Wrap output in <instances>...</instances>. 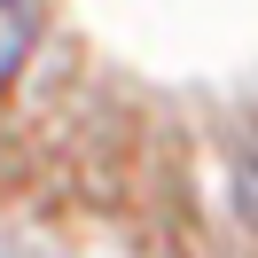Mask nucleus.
Returning <instances> with one entry per match:
<instances>
[{
    "label": "nucleus",
    "mask_w": 258,
    "mask_h": 258,
    "mask_svg": "<svg viewBox=\"0 0 258 258\" xmlns=\"http://www.w3.org/2000/svg\"><path fill=\"white\" fill-rule=\"evenodd\" d=\"M32 39H39V8H32V0H0V86L24 71Z\"/></svg>",
    "instance_id": "f257e3e1"
},
{
    "label": "nucleus",
    "mask_w": 258,
    "mask_h": 258,
    "mask_svg": "<svg viewBox=\"0 0 258 258\" xmlns=\"http://www.w3.org/2000/svg\"><path fill=\"white\" fill-rule=\"evenodd\" d=\"M235 204H242V219H250V227H258V157H250V164H242V180H235Z\"/></svg>",
    "instance_id": "f03ea898"
}]
</instances>
